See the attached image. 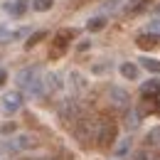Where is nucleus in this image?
Masks as SVG:
<instances>
[{"instance_id":"14","label":"nucleus","mask_w":160,"mask_h":160,"mask_svg":"<svg viewBox=\"0 0 160 160\" xmlns=\"http://www.w3.org/2000/svg\"><path fill=\"white\" fill-rule=\"evenodd\" d=\"M121 74H123L126 79H138V67H136L133 62H123V64H121Z\"/></svg>"},{"instance_id":"9","label":"nucleus","mask_w":160,"mask_h":160,"mask_svg":"<svg viewBox=\"0 0 160 160\" xmlns=\"http://www.w3.org/2000/svg\"><path fill=\"white\" fill-rule=\"evenodd\" d=\"M22 106V96L18 91H10V94H5V99H2V108L8 111V113H12V111H18Z\"/></svg>"},{"instance_id":"20","label":"nucleus","mask_w":160,"mask_h":160,"mask_svg":"<svg viewBox=\"0 0 160 160\" xmlns=\"http://www.w3.org/2000/svg\"><path fill=\"white\" fill-rule=\"evenodd\" d=\"M148 32H153V35H158V37H160V20H153V22H150Z\"/></svg>"},{"instance_id":"13","label":"nucleus","mask_w":160,"mask_h":160,"mask_svg":"<svg viewBox=\"0 0 160 160\" xmlns=\"http://www.w3.org/2000/svg\"><path fill=\"white\" fill-rule=\"evenodd\" d=\"M140 67L148 69L150 74H160V59H153V57H143L140 59Z\"/></svg>"},{"instance_id":"12","label":"nucleus","mask_w":160,"mask_h":160,"mask_svg":"<svg viewBox=\"0 0 160 160\" xmlns=\"http://www.w3.org/2000/svg\"><path fill=\"white\" fill-rule=\"evenodd\" d=\"M47 37H49V32H47V30H37L35 35H30V37H27V42H25V49H32L35 44H40V42L47 40Z\"/></svg>"},{"instance_id":"17","label":"nucleus","mask_w":160,"mask_h":160,"mask_svg":"<svg viewBox=\"0 0 160 160\" xmlns=\"http://www.w3.org/2000/svg\"><path fill=\"white\" fill-rule=\"evenodd\" d=\"M138 123H140V111L133 108V111L126 113V126H128V128H138Z\"/></svg>"},{"instance_id":"18","label":"nucleus","mask_w":160,"mask_h":160,"mask_svg":"<svg viewBox=\"0 0 160 160\" xmlns=\"http://www.w3.org/2000/svg\"><path fill=\"white\" fill-rule=\"evenodd\" d=\"M150 2H153V0H133V2H131V8H128V10H131V12H133V15H136V12H140V10H145V8H148V5H150Z\"/></svg>"},{"instance_id":"1","label":"nucleus","mask_w":160,"mask_h":160,"mask_svg":"<svg viewBox=\"0 0 160 160\" xmlns=\"http://www.w3.org/2000/svg\"><path fill=\"white\" fill-rule=\"evenodd\" d=\"M15 84L20 86L22 91H27L30 96H42L44 94V81H42V72L40 67H25L18 72Z\"/></svg>"},{"instance_id":"4","label":"nucleus","mask_w":160,"mask_h":160,"mask_svg":"<svg viewBox=\"0 0 160 160\" xmlns=\"http://www.w3.org/2000/svg\"><path fill=\"white\" fill-rule=\"evenodd\" d=\"M94 126L96 123H91V121H86V118H79L77 123H74V133H77V138L81 140V143H89V140L94 138Z\"/></svg>"},{"instance_id":"16","label":"nucleus","mask_w":160,"mask_h":160,"mask_svg":"<svg viewBox=\"0 0 160 160\" xmlns=\"http://www.w3.org/2000/svg\"><path fill=\"white\" fill-rule=\"evenodd\" d=\"M30 2H32V10H37V12H47L54 5V0H30Z\"/></svg>"},{"instance_id":"7","label":"nucleus","mask_w":160,"mask_h":160,"mask_svg":"<svg viewBox=\"0 0 160 160\" xmlns=\"http://www.w3.org/2000/svg\"><path fill=\"white\" fill-rule=\"evenodd\" d=\"M140 96L145 99H160V79H150V81H143L140 84Z\"/></svg>"},{"instance_id":"6","label":"nucleus","mask_w":160,"mask_h":160,"mask_svg":"<svg viewBox=\"0 0 160 160\" xmlns=\"http://www.w3.org/2000/svg\"><path fill=\"white\" fill-rule=\"evenodd\" d=\"M108 101H111V106H116V108H126V106L131 103V96H128V91H123L118 86H111V89H108Z\"/></svg>"},{"instance_id":"23","label":"nucleus","mask_w":160,"mask_h":160,"mask_svg":"<svg viewBox=\"0 0 160 160\" xmlns=\"http://www.w3.org/2000/svg\"><path fill=\"white\" fill-rule=\"evenodd\" d=\"M5 81H8V72H5V69H0V86H2Z\"/></svg>"},{"instance_id":"2","label":"nucleus","mask_w":160,"mask_h":160,"mask_svg":"<svg viewBox=\"0 0 160 160\" xmlns=\"http://www.w3.org/2000/svg\"><path fill=\"white\" fill-rule=\"evenodd\" d=\"M116 133H118V128H116V123H113V121L101 118V121H96V133H94V140H96V145H99V148H111V145L116 143Z\"/></svg>"},{"instance_id":"8","label":"nucleus","mask_w":160,"mask_h":160,"mask_svg":"<svg viewBox=\"0 0 160 160\" xmlns=\"http://www.w3.org/2000/svg\"><path fill=\"white\" fill-rule=\"evenodd\" d=\"M59 116H62V121H64V123H77V121L81 118V113H79V108H77V103H72V101H67V103L62 106Z\"/></svg>"},{"instance_id":"10","label":"nucleus","mask_w":160,"mask_h":160,"mask_svg":"<svg viewBox=\"0 0 160 160\" xmlns=\"http://www.w3.org/2000/svg\"><path fill=\"white\" fill-rule=\"evenodd\" d=\"M158 42H160V37H158V35H153V32H143V35L136 37V44H138L140 49H153Z\"/></svg>"},{"instance_id":"21","label":"nucleus","mask_w":160,"mask_h":160,"mask_svg":"<svg viewBox=\"0 0 160 160\" xmlns=\"http://www.w3.org/2000/svg\"><path fill=\"white\" fill-rule=\"evenodd\" d=\"M133 160H153V155H150L148 150H140V153H136V155H133Z\"/></svg>"},{"instance_id":"5","label":"nucleus","mask_w":160,"mask_h":160,"mask_svg":"<svg viewBox=\"0 0 160 160\" xmlns=\"http://www.w3.org/2000/svg\"><path fill=\"white\" fill-rule=\"evenodd\" d=\"M35 145H37V140L32 138V136H27V133L18 136L12 143H2L5 150H30V148H35Z\"/></svg>"},{"instance_id":"22","label":"nucleus","mask_w":160,"mask_h":160,"mask_svg":"<svg viewBox=\"0 0 160 160\" xmlns=\"http://www.w3.org/2000/svg\"><path fill=\"white\" fill-rule=\"evenodd\" d=\"M128 148H131V140H126V143H121L118 148H116V155H123V153H126Z\"/></svg>"},{"instance_id":"19","label":"nucleus","mask_w":160,"mask_h":160,"mask_svg":"<svg viewBox=\"0 0 160 160\" xmlns=\"http://www.w3.org/2000/svg\"><path fill=\"white\" fill-rule=\"evenodd\" d=\"M148 143H150V145H160V126L150 128V133H148Z\"/></svg>"},{"instance_id":"3","label":"nucleus","mask_w":160,"mask_h":160,"mask_svg":"<svg viewBox=\"0 0 160 160\" xmlns=\"http://www.w3.org/2000/svg\"><path fill=\"white\" fill-rule=\"evenodd\" d=\"M74 40V30H69V27H62L59 32L54 35V42H52V49H49V57L52 59H59L62 54L67 52V47H69V42Z\"/></svg>"},{"instance_id":"24","label":"nucleus","mask_w":160,"mask_h":160,"mask_svg":"<svg viewBox=\"0 0 160 160\" xmlns=\"http://www.w3.org/2000/svg\"><path fill=\"white\" fill-rule=\"evenodd\" d=\"M40 160H44V158H40Z\"/></svg>"},{"instance_id":"11","label":"nucleus","mask_w":160,"mask_h":160,"mask_svg":"<svg viewBox=\"0 0 160 160\" xmlns=\"http://www.w3.org/2000/svg\"><path fill=\"white\" fill-rule=\"evenodd\" d=\"M27 8H30V0H15L12 5H5V10H8L12 18H22V15L27 12Z\"/></svg>"},{"instance_id":"15","label":"nucleus","mask_w":160,"mask_h":160,"mask_svg":"<svg viewBox=\"0 0 160 160\" xmlns=\"http://www.w3.org/2000/svg\"><path fill=\"white\" fill-rule=\"evenodd\" d=\"M103 27H106V18H91V20L86 22V30H89V32H101V30H103Z\"/></svg>"}]
</instances>
